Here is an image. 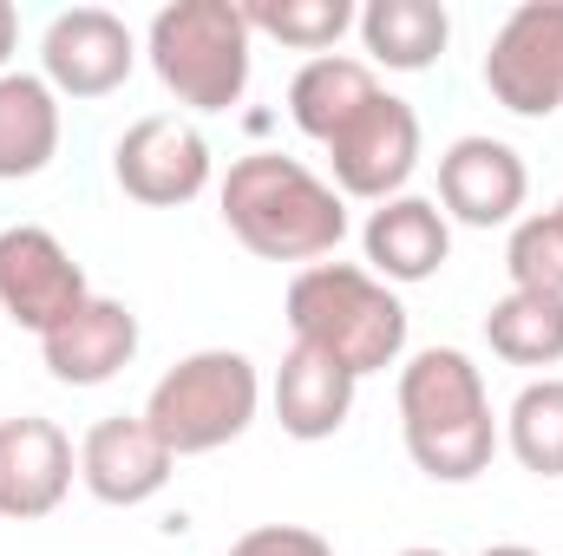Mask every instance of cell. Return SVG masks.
<instances>
[{"instance_id": "cb8c5ba5", "label": "cell", "mask_w": 563, "mask_h": 556, "mask_svg": "<svg viewBox=\"0 0 563 556\" xmlns=\"http://www.w3.org/2000/svg\"><path fill=\"white\" fill-rule=\"evenodd\" d=\"M223 556H334V544L321 531H308V524H256Z\"/></svg>"}, {"instance_id": "8992f818", "label": "cell", "mask_w": 563, "mask_h": 556, "mask_svg": "<svg viewBox=\"0 0 563 556\" xmlns=\"http://www.w3.org/2000/svg\"><path fill=\"white\" fill-rule=\"evenodd\" d=\"M485 92L511 119H551L563 105V0H525L505 13L485 53Z\"/></svg>"}, {"instance_id": "83f0119b", "label": "cell", "mask_w": 563, "mask_h": 556, "mask_svg": "<svg viewBox=\"0 0 563 556\" xmlns=\"http://www.w3.org/2000/svg\"><path fill=\"white\" fill-rule=\"evenodd\" d=\"M558 216H563V203H558Z\"/></svg>"}, {"instance_id": "4316f807", "label": "cell", "mask_w": 563, "mask_h": 556, "mask_svg": "<svg viewBox=\"0 0 563 556\" xmlns=\"http://www.w3.org/2000/svg\"><path fill=\"white\" fill-rule=\"evenodd\" d=\"M394 556H445V551H432V544H413V551H394Z\"/></svg>"}, {"instance_id": "7a4b0ae2", "label": "cell", "mask_w": 563, "mask_h": 556, "mask_svg": "<svg viewBox=\"0 0 563 556\" xmlns=\"http://www.w3.org/2000/svg\"><path fill=\"white\" fill-rule=\"evenodd\" d=\"M400 432L407 458L420 465L432 485H472L498 458V419L485 374L459 347H420L400 367Z\"/></svg>"}, {"instance_id": "7402d4cb", "label": "cell", "mask_w": 563, "mask_h": 556, "mask_svg": "<svg viewBox=\"0 0 563 556\" xmlns=\"http://www.w3.org/2000/svg\"><path fill=\"white\" fill-rule=\"evenodd\" d=\"M243 20H250V33H269L282 46L321 59L361 20V7L354 0H256V7H243Z\"/></svg>"}, {"instance_id": "ffe728a7", "label": "cell", "mask_w": 563, "mask_h": 556, "mask_svg": "<svg viewBox=\"0 0 563 556\" xmlns=\"http://www.w3.org/2000/svg\"><path fill=\"white\" fill-rule=\"evenodd\" d=\"M485 341L505 367H558L563 360V294H525L511 288L485 314Z\"/></svg>"}, {"instance_id": "7c38bea8", "label": "cell", "mask_w": 563, "mask_h": 556, "mask_svg": "<svg viewBox=\"0 0 563 556\" xmlns=\"http://www.w3.org/2000/svg\"><path fill=\"white\" fill-rule=\"evenodd\" d=\"M531 170L505 138H452L439 157V210L465 230H498L525 210Z\"/></svg>"}, {"instance_id": "3957f363", "label": "cell", "mask_w": 563, "mask_h": 556, "mask_svg": "<svg viewBox=\"0 0 563 556\" xmlns=\"http://www.w3.org/2000/svg\"><path fill=\"white\" fill-rule=\"evenodd\" d=\"M282 308H288L295 347L328 354L354 380L387 374L407 354V301L380 276L354 269V263H308L301 276L288 281Z\"/></svg>"}, {"instance_id": "2e32d148", "label": "cell", "mask_w": 563, "mask_h": 556, "mask_svg": "<svg viewBox=\"0 0 563 556\" xmlns=\"http://www.w3.org/2000/svg\"><path fill=\"white\" fill-rule=\"evenodd\" d=\"M354 393H361V380L347 367H334L328 354H314V347H288L276 367V387H269L276 425L288 438H301V445L334 438L347 425V413H354Z\"/></svg>"}, {"instance_id": "484cf974", "label": "cell", "mask_w": 563, "mask_h": 556, "mask_svg": "<svg viewBox=\"0 0 563 556\" xmlns=\"http://www.w3.org/2000/svg\"><path fill=\"white\" fill-rule=\"evenodd\" d=\"M478 556H538L531 544H492V551H478Z\"/></svg>"}, {"instance_id": "e0dca14e", "label": "cell", "mask_w": 563, "mask_h": 556, "mask_svg": "<svg viewBox=\"0 0 563 556\" xmlns=\"http://www.w3.org/2000/svg\"><path fill=\"white\" fill-rule=\"evenodd\" d=\"M387 86L374 79V66L367 59H347V53H321V59H308L295 79H288V119H295V132L314 144H334L374 99H380Z\"/></svg>"}, {"instance_id": "ac0fdd59", "label": "cell", "mask_w": 563, "mask_h": 556, "mask_svg": "<svg viewBox=\"0 0 563 556\" xmlns=\"http://www.w3.org/2000/svg\"><path fill=\"white\" fill-rule=\"evenodd\" d=\"M59 157V92L40 73H0V184L40 177Z\"/></svg>"}, {"instance_id": "44dd1931", "label": "cell", "mask_w": 563, "mask_h": 556, "mask_svg": "<svg viewBox=\"0 0 563 556\" xmlns=\"http://www.w3.org/2000/svg\"><path fill=\"white\" fill-rule=\"evenodd\" d=\"M505 445L531 478H563V380L544 374L531 380L511 413H505Z\"/></svg>"}, {"instance_id": "9c48e42d", "label": "cell", "mask_w": 563, "mask_h": 556, "mask_svg": "<svg viewBox=\"0 0 563 556\" xmlns=\"http://www.w3.org/2000/svg\"><path fill=\"white\" fill-rule=\"evenodd\" d=\"M86 269L73 263V249L40 230V223H13L0 230V314L26 334H53L79 301H86Z\"/></svg>"}, {"instance_id": "5bb4252c", "label": "cell", "mask_w": 563, "mask_h": 556, "mask_svg": "<svg viewBox=\"0 0 563 556\" xmlns=\"http://www.w3.org/2000/svg\"><path fill=\"white\" fill-rule=\"evenodd\" d=\"M170 465L177 458L157 445V432L144 425V413H112L79 438V485L99 504H112V511L151 504L170 485Z\"/></svg>"}, {"instance_id": "52a82bcc", "label": "cell", "mask_w": 563, "mask_h": 556, "mask_svg": "<svg viewBox=\"0 0 563 556\" xmlns=\"http://www.w3.org/2000/svg\"><path fill=\"white\" fill-rule=\"evenodd\" d=\"M132 66H139V40L106 7H66L40 33V79L59 99H106L132 79Z\"/></svg>"}, {"instance_id": "4fadbf2b", "label": "cell", "mask_w": 563, "mask_h": 556, "mask_svg": "<svg viewBox=\"0 0 563 556\" xmlns=\"http://www.w3.org/2000/svg\"><path fill=\"white\" fill-rule=\"evenodd\" d=\"M40 360L59 387H106L139 360V314L112 294H86L53 334H40Z\"/></svg>"}, {"instance_id": "603a6c76", "label": "cell", "mask_w": 563, "mask_h": 556, "mask_svg": "<svg viewBox=\"0 0 563 556\" xmlns=\"http://www.w3.org/2000/svg\"><path fill=\"white\" fill-rule=\"evenodd\" d=\"M505 269H511V288H525V294H563V216L558 210H538V216L511 223Z\"/></svg>"}, {"instance_id": "277c9868", "label": "cell", "mask_w": 563, "mask_h": 556, "mask_svg": "<svg viewBox=\"0 0 563 556\" xmlns=\"http://www.w3.org/2000/svg\"><path fill=\"white\" fill-rule=\"evenodd\" d=\"M250 20L236 0H170L151 13L144 53L157 86L184 105V112H230L250 92Z\"/></svg>"}, {"instance_id": "8fae6325", "label": "cell", "mask_w": 563, "mask_h": 556, "mask_svg": "<svg viewBox=\"0 0 563 556\" xmlns=\"http://www.w3.org/2000/svg\"><path fill=\"white\" fill-rule=\"evenodd\" d=\"M73 478H79V452L53 419H0V518H13V524L53 518L66 504Z\"/></svg>"}, {"instance_id": "5b68a950", "label": "cell", "mask_w": 563, "mask_h": 556, "mask_svg": "<svg viewBox=\"0 0 563 556\" xmlns=\"http://www.w3.org/2000/svg\"><path fill=\"white\" fill-rule=\"evenodd\" d=\"M256 413H263V374L236 347L184 354L144 400V425L157 432V445L170 458L223 452L230 438H243L256 425Z\"/></svg>"}, {"instance_id": "d6986e66", "label": "cell", "mask_w": 563, "mask_h": 556, "mask_svg": "<svg viewBox=\"0 0 563 556\" xmlns=\"http://www.w3.org/2000/svg\"><path fill=\"white\" fill-rule=\"evenodd\" d=\"M361 46L387 73H426L452 46V13L439 0H367L361 7Z\"/></svg>"}, {"instance_id": "6da1fadb", "label": "cell", "mask_w": 563, "mask_h": 556, "mask_svg": "<svg viewBox=\"0 0 563 556\" xmlns=\"http://www.w3.org/2000/svg\"><path fill=\"white\" fill-rule=\"evenodd\" d=\"M217 197H223L230 236L263 263H321L347 236V197L282 151L236 157Z\"/></svg>"}, {"instance_id": "ba28073f", "label": "cell", "mask_w": 563, "mask_h": 556, "mask_svg": "<svg viewBox=\"0 0 563 556\" xmlns=\"http://www.w3.org/2000/svg\"><path fill=\"white\" fill-rule=\"evenodd\" d=\"M328 151V170H334V190L341 197H361V203H387V197H407V177L420 170V112L394 92H380L347 132Z\"/></svg>"}, {"instance_id": "30bf717a", "label": "cell", "mask_w": 563, "mask_h": 556, "mask_svg": "<svg viewBox=\"0 0 563 556\" xmlns=\"http://www.w3.org/2000/svg\"><path fill=\"white\" fill-rule=\"evenodd\" d=\"M112 177L132 203L177 210L210 190V138L177 112H151L112 144Z\"/></svg>"}, {"instance_id": "9a60e30c", "label": "cell", "mask_w": 563, "mask_h": 556, "mask_svg": "<svg viewBox=\"0 0 563 556\" xmlns=\"http://www.w3.org/2000/svg\"><path fill=\"white\" fill-rule=\"evenodd\" d=\"M361 249H367V276H380L387 288H413L452 263V223L432 197H387L374 203Z\"/></svg>"}, {"instance_id": "d4e9b609", "label": "cell", "mask_w": 563, "mask_h": 556, "mask_svg": "<svg viewBox=\"0 0 563 556\" xmlns=\"http://www.w3.org/2000/svg\"><path fill=\"white\" fill-rule=\"evenodd\" d=\"M13 46H20V13H13V0H0V73L13 59Z\"/></svg>"}]
</instances>
